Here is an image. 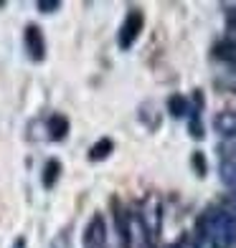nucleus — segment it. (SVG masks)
Instances as JSON below:
<instances>
[{
  "label": "nucleus",
  "mask_w": 236,
  "mask_h": 248,
  "mask_svg": "<svg viewBox=\"0 0 236 248\" xmlns=\"http://www.w3.org/2000/svg\"><path fill=\"white\" fill-rule=\"evenodd\" d=\"M196 248H236V210L208 208L196 225Z\"/></svg>",
  "instance_id": "obj_1"
},
{
  "label": "nucleus",
  "mask_w": 236,
  "mask_h": 248,
  "mask_svg": "<svg viewBox=\"0 0 236 248\" xmlns=\"http://www.w3.org/2000/svg\"><path fill=\"white\" fill-rule=\"evenodd\" d=\"M142 225H145V231H148V238L155 241L157 238V233H160V225H163V205H160V200H157L155 195H150L148 200H145V205L142 210L137 213Z\"/></svg>",
  "instance_id": "obj_2"
},
{
  "label": "nucleus",
  "mask_w": 236,
  "mask_h": 248,
  "mask_svg": "<svg viewBox=\"0 0 236 248\" xmlns=\"http://www.w3.org/2000/svg\"><path fill=\"white\" fill-rule=\"evenodd\" d=\"M142 26H145V16L140 13V10H130L127 18H125V23H122L119 28V36H117V43H119V48H132V43L140 38V33H142Z\"/></svg>",
  "instance_id": "obj_3"
},
{
  "label": "nucleus",
  "mask_w": 236,
  "mask_h": 248,
  "mask_svg": "<svg viewBox=\"0 0 236 248\" xmlns=\"http://www.w3.org/2000/svg\"><path fill=\"white\" fill-rule=\"evenodd\" d=\"M104 241H107V223L97 213V216L86 223V228H84V248H102Z\"/></svg>",
  "instance_id": "obj_4"
},
{
  "label": "nucleus",
  "mask_w": 236,
  "mask_h": 248,
  "mask_svg": "<svg viewBox=\"0 0 236 248\" xmlns=\"http://www.w3.org/2000/svg\"><path fill=\"white\" fill-rule=\"evenodd\" d=\"M23 43H26L31 61H43V56H46V41H43V33L38 26H26Z\"/></svg>",
  "instance_id": "obj_5"
},
{
  "label": "nucleus",
  "mask_w": 236,
  "mask_h": 248,
  "mask_svg": "<svg viewBox=\"0 0 236 248\" xmlns=\"http://www.w3.org/2000/svg\"><path fill=\"white\" fill-rule=\"evenodd\" d=\"M213 129L226 140H236V111H231V109L219 111V114L213 117Z\"/></svg>",
  "instance_id": "obj_6"
},
{
  "label": "nucleus",
  "mask_w": 236,
  "mask_h": 248,
  "mask_svg": "<svg viewBox=\"0 0 236 248\" xmlns=\"http://www.w3.org/2000/svg\"><path fill=\"white\" fill-rule=\"evenodd\" d=\"M46 127H49L51 140H64L66 134H69V119H66L64 114H53Z\"/></svg>",
  "instance_id": "obj_7"
},
{
  "label": "nucleus",
  "mask_w": 236,
  "mask_h": 248,
  "mask_svg": "<svg viewBox=\"0 0 236 248\" xmlns=\"http://www.w3.org/2000/svg\"><path fill=\"white\" fill-rule=\"evenodd\" d=\"M168 109H170L173 117H188V114H190V104H188V99H185L183 94L170 96V101H168Z\"/></svg>",
  "instance_id": "obj_8"
},
{
  "label": "nucleus",
  "mask_w": 236,
  "mask_h": 248,
  "mask_svg": "<svg viewBox=\"0 0 236 248\" xmlns=\"http://www.w3.org/2000/svg\"><path fill=\"white\" fill-rule=\"evenodd\" d=\"M59 175H61V162L59 160H49L46 167H43V185L53 187L56 180H59Z\"/></svg>",
  "instance_id": "obj_9"
},
{
  "label": "nucleus",
  "mask_w": 236,
  "mask_h": 248,
  "mask_svg": "<svg viewBox=\"0 0 236 248\" xmlns=\"http://www.w3.org/2000/svg\"><path fill=\"white\" fill-rule=\"evenodd\" d=\"M112 147H115L112 140H102V142H97L94 147L89 150V157H92V160H104V157L112 152Z\"/></svg>",
  "instance_id": "obj_10"
},
{
  "label": "nucleus",
  "mask_w": 236,
  "mask_h": 248,
  "mask_svg": "<svg viewBox=\"0 0 236 248\" xmlns=\"http://www.w3.org/2000/svg\"><path fill=\"white\" fill-rule=\"evenodd\" d=\"M219 152H221V162L236 167V144H229V147L223 144V147H219Z\"/></svg>",
  "instance_id": "obj_11"
},
{
  "label": "nucleus",
  "mask_w": 236,
  "mask_h": 248,
  "mask_svg": "<svg viewBox=\"0 0 236 248\" xmlns=\"http://www.w3.org/2000/svg\"><path fill=\"white\" fill-rule=\"evenodd\" d=\"M36 8L41 10V13H53V10L61 8V3H59V0H38Z\"/></svg>",
  "instance_id": "obj_12"
},
{
  "label": "nucleus",
  "mask_w": 236,
  "mask_h": 248,
  "mask_svg": "<svg viewBox=\"0 0 236 248\" xmlns=\"http://www.w3.org/2000/svg\"><path fill=\"white\" fill-rule=\"evenodd\" d=\"M226 20H229V31H236V3H234V5H229Z\"/></svg>",
  "instance_id": "obj_13"
},
{
  "label": "nucleus",
  "mask_w": 236,
  "mask_h": 248,
  "mask_svg": "<svg viewBox=\"0 0 236 248\" xmlns=\"http://www.w3.org/2000/svg\"><path fill=\"white\" fill-rule=\"evenodd\" d=\"M193 165L198 167V172H201V175L206 172V165H203V157H201V152H196V155H193Z\"/></svg>",
  "instance_id": "obj_14"
},
{
  "label": "nucleus",
  "mask_w": 236,
  "mask_h": 248,
  "mask_svg": "<svg viewBox=\"0 0 236 248\" xmlns=\"http://www.w3.org/2000/svg\"><path fill=\"white\" fill-rule=\"evenodd\" d=\"M173 248H196V241H193V238H181Z\"/></svg>",
  "instance_id": "obj_15"
},
{
  "label": "nucleus",
  "mask_w": 236,
  "mask_h": 248,
  "mask_svg": "<svg viewBox=\"0 0 236 248\" xmlns=\"http://www.w3.org/2000/svg\"><path fill=\"white\" fill-rule=\"evenodd\" d=\"M53 248H69V238H66V235L56 238V241H53Z\"/></svg>",
  "instance_id": "obj_16"
},
{
  "label": "nucleus",
  "mask_w": 236,
  "mask_h": 248,
  "mask_svg": "<svg viewBox=\"0 0 236 248\" xmlns=\"http://www.w3.org/2000/svg\"><path fill=\"white\" fill-rule=\"evenodd\" d=\"M13 248H28V243H26V238H18V241L13 243Z\"/></svg>",
  "instance_id": "obj_17"
}]
</instances>
